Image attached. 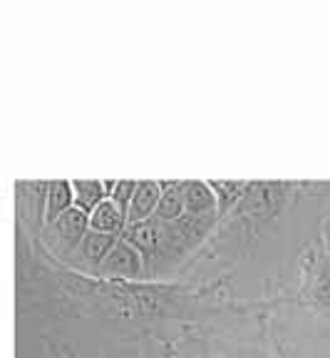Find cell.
I'll list each match as a JSON object with an SVG mask.
<instances>
[{
    "label": "cell",
    "instance_id": "obj_1",
    "mask_svg": "<svg viewBox=\"0 0 330 358\" xmlns=\"http://www.w3.org/2000/svg\"><path fill=\"white\" fill-rule=\"evenodd\" d=\"M70 199H73V196H70L68 185H52V189H50V217L60 214L62 209H68Z\"/></svg>",
    "mask_w": 330,
    "mask_h": 358
},
{
    "label": "cell",
    "instance_id": "obj_2",
    "mask_svg": "<svg viewBox=\"0 0 330 358\" xmlns=\"http://www.w3.org/2000/svg\"><path fill=\"white\" fill-rule=\"evenodd\" d=\"M117 222H119L117 209H114L110 201L100 204V209H97V214H95V224H97V227H100V229H112Z\"/></svg>",
    "mask_w": 330,
    "mask_h": 358
},
{
    "label": "cell",
    "instance_id": "obj_3",
    "mask_svg": "<svg viewBox=\"0 0 330 358\" xmlns=\"http://www.w3.org/2000/svg\"><path fill=\"white\" fill-rule=\"evenodd\" d=\"M154 199H157V187L154 185H144L140 189V194H137V209H135V217H140V214H144L147 209L154 204Z\"/></svg>",
    "mask_w": 330,
    "mask_h": 358
}]
</instances>
